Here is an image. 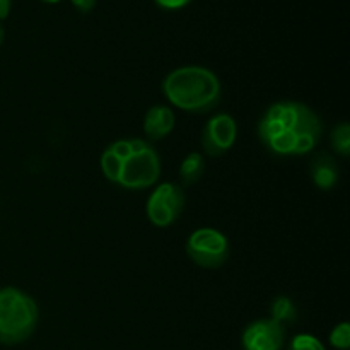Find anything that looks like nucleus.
<instances>
[{"mask_svg":"<svg viewBox=\"0 0 350 350\" xmlns=\"http://www.w3.org/2000/svg\"><path fill=\"white\" fill-rule=\"evenodd\" d=\"M320 118L299 101H279L267 108L258 122V137L275 156H304L321 140Z\"/></svg>","mask_w":350,"mask_h":350,"instance_id":"1","label":"nucleus"},{"mask_svg":"<svg viewBox=\"0 0 350 350\" xmlns=\"http://www.w3.org/2000/svg\"><path fill=\"white\" fill-rule=\"evenodd\" d=\"M105 178L125 190H146L161 176V156L144 139H120L109 144L99 157Z\"/></svg>","mask_w":350,"mask_h":350,"instance_id":"2","label":"nucleus"},{"mask_svg":"<svg viewBox=\"0 0 350 350\" xmlns=\"http://www.w3.org/2000/svg\"><path fill=\"white\" fill-rule=\"evenodd\" d=\"M167 101L188 113H207L221 101V81L202 65H185L171 70L163 81Z\"/></svg>","mask_w":350,"mask_h":350,"instance_id":"3","label":"nucleus"},{"mask_svg":"<svg viewBox=\"0 0 350 350\" xmlns=\"http://www.w3.org/2000/svg\"><path fill=\"white\" fill-rule=\"evenodd\" d=\"M38 320L40 308L29 294L12 286L0 289V344L26 342L36 330Z\"/></svg>","mask_w":350,"mask_h":350,"instance_id":"4","label":"nucleus"},{"mask_svg":"<svg viewBox=\"0 0 350 350\" xmlns=\"http://www.w3.org/2000/svg\"><path fill=\"white\" fill-rule=\"evenodd\" d=\"M187 255L202 269H219L229 258V241L224 232L215 228H198L188 236Z\"/></svg>","mask_w":350,"mask_h":350,"instance_id":"5","label":"nucleus"},{"mask_svg":"<svg viewBox=\"0 0 350 350\" xmlns=\"http://www.w3.org/2000/svg\"><path fill=\"white\" fill-rule=\"evenodd\" d=\"M185 205H187V193L183 187L166 181V183L157 185L149 195L146 212L149 221L156 228H167L183 214Z\"/></svg>","mask_w":350,"mask_h":350,"instance_id":"6","label":"nucleus"},{"mask_svg":"<svg viewBox=\"0 0 350 350\" xmlns=\"http://www.w3.org/2000/svg\"><path fill=\"white\" fill-rule=\"evenodd\" d=\"M238 139V123L228 113L212 116L202 132V147L212 157L222 156L232 149Z\"/></svg>","mask_w":350,"mask_h":350,"instance_id":"7","label":"nucleus"},{"mask_svg":"<svg viewBox=\"0 0 350 350\" xmlns=\"http://www.w3.org/2000/svg\"><path fill=\"white\" fill-rule=\"evenodd\" d=\"M286 328L272 318L255 320L243 330L241 345L245 350H282Z\"/></svg>","mask_w":350,"mask_h":350,"instance_id":"8","label":"nucleus"},{"mask_svg":"<svg viewBox=\"0 0 350 350\" xmlns=\"http://www.w3.org/2000/svg\"><path fill=\"white\" fill-rule=\"evenodd\" d=\"M176 123L174 111L166 105H154L144 116V132L150 140H161L170 135Z\"/></svg>","mask_w":350,"mask_h":350,"instance_id":"9","label":"nucleus"},{"mask_svg":"<svg viewBox=\"0 0 350 350\" xmlns=\"http://www.w3.org/2000/svg\"><path fill=\"white\" fill-rule=\"evenodd\" d=\"M310 173L313 183L317 185L320 190L328 191L338 183V174H340V171H338L337 163H335V159L330 154L320 152L318 156L313 157V161H311Z\"/></svg>","mask_w":350,"mask_h":350,"instance_id":"10","label":"nucleus"},{"mask_svg":"<svg viewBox=\"0 0 350 350\" xmlns=\"http://www.w3.org/2000/svg\"><path fill=\"white\" fill-rule=\"evenodd\" d=\"M205 173L204 156L200 152H190L183 157L180 164V180L183 187H190L202 180Z\"/></svg>","mask_w":350,"mask_h":350,"instance_id":"11","label":"nucleus"},{"mask_svg":"<svg viewBox=\"0 0 350 350\" xmlns=\"http://www.w3.org/2000/svg\"><path fill=\"white\" fill-rule=\"evenodd\" d=\"M270 313H272L270 318L280 325L293 323L297 318L296 304H294V301L287 296L275 297V299L272 301V304H270Z\"/></svg>","mask_w":350,"mask_h":350,"instance_id":"12","label":"nucleus"},{"mask_svg":"<svg viewBox=\"0 0 350 350\" xmlns=\"http://www.w3.org/2000/svg\"><path fill=\"white\" fill-rule=\"evenodd\" d=\"M330 144L337 154L342 157L350 156V125L347 122H342L332 130Z\"/></svg>","mask_w":350,"mask_h":350,"instance_id":"13","label":"nucleus"},{"mask_svg":"<svg viewBox=\"0 0 350 350\" xmlns=\"http://www.w3.org/2000/svg\"><path fill=\"white\" fill-rule=\"evenodd\" d=\"M330 345L337 350H349L350 349V325L349 321L335 325L334 330L330 332Z\"/></svg>","mask_w":350,"mask_h":350,"instance_id":"14","label":"nucleus"},{"mask_svg":"<svg viewBox=\"0 0 350 350\" xmlns=\"http://www.w3.org/2000/svg\"><path fill=\"white\" fill-rule=\"evenodd\" d=\"M287 350H327L323 342L311 334H299L291 340Z\"/></svg>","mask_w":350,"mask_h":350,"instance_id":"15","label":"nucleus"},{"mask_svg":"<svg viewBox=\"0 0 350 350\" xmlns=\"http://www.w3.org/2000/svg\"><path fill=\"white\" fill-rule=\"evenodd\" d=\"M159 9L170 10V12H174V10H181L187 5H190L191 0H154Z\"/></svg>","mask_w":350,"mask_h":350,"instance_id":"16","label":"nucleus"},{"mask_svg":"<svg viewBox=\"0 0 350 350\" xmlns=\"http://www.w3.org/2000/svg\"><path fill=\"white\" fill-rule=\"evenodd\" d=\"M72 7H74L77 12L81 14H89L94 10L96 3H98V0H70Z\"/></svg>","mask_w":350,"mask_h":350,"instance_id":"17","label":"nucleus"},{"mask_svg":"<svg viewBox=\"0 0 350 350\" xmlns=\"http://www.w3.org/2000/svg\"><path fill=\"white\" fill-rule=\"evenodd\" d=\"M12 10V0H0V21H5Z\"/></svg>","mask_w":350,"mask_h":350,"instance_id":"18","label":"nucleus"},{"mask_svg":"<svg viewBox=\"0 0 350 350\" xmlns=\"http://www.w3.org/2000/svg\"><path fill=\"white\" fill-rule=\"evenodd\" d=\"M3 40H5V29H3V26L0 24V46H2Z\"/></svg>","mask_w":350,"mask_h":350,"instance_id":"19","label":"nucleus"},{"mask_svg":"<svg viewBox=\"0 0 350 350\" xmlns=\"http://www.w3.org/2000/svg\"><path fill=\"white\" fill-rule=\"evenodd\" d=\"M41 2L50 3V5H51V3H58V2H62V0H41Z\"/></svg>","mask_w":350,"mask_h":350,"instance_id":"20","label":"nucleus"}]
</instances>
